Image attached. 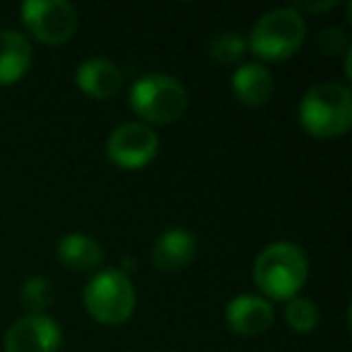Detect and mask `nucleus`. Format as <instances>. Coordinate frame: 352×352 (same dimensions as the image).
Listing matches in <instances>:
<instances>
[{
    "mask_svg": "<svg viewBox=\"0 0 352 352\" xmlns=\"http://www.w3.org/2000/svg\"><path fill=\"white\" fill-rule=\"evenodd\" d=\"M316 44H318V49H321L323 56H340L350 49L347 34L340 30V27H326V30H321L318 32Z\"/></svg>",
    "mask_w": 352,
    "mask_h": 352,
    "instance_id": "nucleus-18",
    "label": "nucleus"
},
{
    "mask_svg": "<svg viewBox=\"0 0 352 352\" xmlns=\"http://www.w3.org/2000/svg\"><path fill=\"white\" fill-rule=\"evenodd\" d=\"M285 321H287L289 331L294 333H311L316 331L318 321H321V311L318 304L307 297H292L285 307Z\"/></svg>",
    "mask_w": 352,
    "mask_h": 352,
    "instance_id": "nucleus-16",
    "label": "nucleus"
},
{
    "mask_svg": "<svg viewBox=\"0 0 352 352\" xmlns=\"http://www.w3.org/2000/svg\"><path fill=\"white\" fill-rule=\"evenodd\" d=\"M32 65V44L15 30H0V87L20 82Z\"/></svg>",
    "mask_w": 352,
    "mask_h": 352,
    "instance_id": "nucleus-13",
    "label": "nucleus"
},
{
    "mask_svg": "<svg viewBox=\"0 0 352 352\" xmlns=\"http://www.w3.org/2000/svg\"><path fill=\"white\" fill-rule=\"evenodd\" d=\"M232 92L246 107H263L273 97V75L263 63H241L232 75Z\"/></svg>",
    "mask_w": 352,
    "mask_h": 352,
    "instance_id": "nucleus-14",
    "label": "nucleus"
},
{
    "mask_svg": "<svg viewBox=\"0 0 352 352\" xmlns=\"http://www.w3.org/2000/svg\"><path fill=\"white\" fill-rule=\"evenodd\" d=\"M297 12H326L331 10V8H336V0H326V3H297V6H292Z\"/></svg>",
    "mask_w": 352,
    "mask_h": 352,
    "instance_id": "nucleus-19",
    "label": "nucleus"
},
{
    "mask_svg": "<svg viewBox=\"0 0 352 352\" xmlns=\"http://www.w3.org/2000/svg\"><path fill=\"white\" fill-rule=\"evenodd\" d=\"M131 109L147 126H166L186 113L188 92L166 73H147L131 87Z\"/></svg>",
    "mask_w": 352,
    "mask_h": 352,
    "instance_id": "nucleus-3",
    "label": "nucleus"
},
{
    "mask_svg": "<svg viewBox=\"0 0 352 352\" xmlns=\"http://www.w3.org/2000/svg\"><path fill=\"white\" fill-rule=\"evenodd\" d=\"M160 152V135L142 121H126L109 133L107 155L121 169H142Z\"/></svg>",
    "mask_w": 352,
    "mask_h": 352,
    "instance_id": "nucleus-7",
    "label": "nucleus"
},
{
    "mask_svg": "<svg viewBox=\"0 0 352 352\" xmlns=\"http://www.w3.org/2000/svg\"><path fill=\"white\" fill-rule=\"evenodd\" d=\"M75 85L92 99H111L121 92L123 73L113 60L92 56L75 68Z\"/></svg>",
    "mask_w": 352,
    "mask_h": 352,
    "instance_id": "nucleus-11",
    "label": "nucleus"
},
{
    "mask_svg": "<svg viewBox=\"0 0 352 352\" xmlns=\"http://www.w3.org/2000/svg\"><path fill=\"white\" fill-rule=\"evenodd\" d=\"M56 289L49 278L44 275H32L22 283L20 289V302L30 314H46V309L54 304Z\"/></svg>",
    "mask_w": 352,
    "mask_h": 352,
    "instance_id": "nucleus-15",
    "label": "nucleus"
},
{
    "mask_svg": "<svg viewBox=\"0 0 352 352\" xmlns=\"http://www.w3.org/2000/svg\"><path fill=\"white\" fill-rule=\"evenodd\" d=\"M307 22L302 12L294 8H275L256 20L251 34L246 36V46L251 54L263 60H287L304 44Z\"/></svg>",
    "mask_w": 352,
    "mask_h": 352,
    "instance_id": "nucleus-4",
    "label": "nucleus"
},
{
    "mask_svg": "<svg viewBox=\"0 0 352 352\" xmlns=\"http://www.w3.org/2000/svg\"><path fill=\"white\" fill-rule=\"evenodd\" d=\"M299 123L314 138H340L352 126V92L347 85L321 82L304 92L299 102Z\"/></svg>",
    "mask_w": 352,
    "mask_h": 352,
    "instance_id": "nucleus-2",
    "label": "nucleus"
},
{
    "mask_svg": "<svg viewBox=\"0 0 352 352\" xmlns=\"http://www.w3.org/2000/svg\"><path fill=\"white\" fill-rule=\"evenodd\" d=\"M309 278V258L304 249L292 241H273L254 261V283L263 297L289 302L297 297Z\"/></svg>",
    "mask_w": 352,
    "mask_h": 352,
    "instance_id": "nucleus-1",
    "label": "nucleus"
},
{
    "mask_svg": "<svg viewBox=\"0 0 352 352\" xmlns=\"http://www.w3.org/2000/svg\"><path fill=\"white\" fill-rule=\"evenodd\" d=\"M56 256L68 270L75 273H92L102 265L104 249L97 239L82 232H70L56 244Z\"/></svg>",
    "mask_w": 352,
    "mask_h": 352,
    "instance_id": "nucleus-12",
    "label": "nucleus"
},
{
    "mask_svg": "<svg viewBox=\"0 0 352 352\" xmlns=\"http://www.w3.org/2000/svg\"><path fill=\"white\" fill-rule=\"evenodd\" d=\"M225 321L232 333L244 338H254L265 333L275 321V309L265 297L256 294H239L230 299L225 309Z\"/></svg>",
    "mask_w": 352,
    "mask_h": 352,
    "instance_id": "nucleus-9",
    "label": "nucleus"
},
{
    "mask_svg": "<svg viewBox=\"0 0 352 352\" xmlns=\"http://www.w3.org/2000/svg\"><path fill=\"white\" fill-rule=\"evenodd\" d=\"M3 347L6 352H60L63 331L49 314H27L8 328Z\"/></svg>",
    "mask_w": 352,
    "mask_h": 352,
    "instance_id": "nucleus-8",
    "label": "nucleus"
},
{
    "mask_svg": "<svg viewBox=\"0 0 352 352\" xmlns=\"http://www.w3.org/2000/svg\"><path fill=\"white\" fill-rule=\"evenodd\" d=\"M196 236L186 227H169L152 246V265L162 273H179L196 258Z\"/></svg>",
    "mask_w": 352,
    "mask_h": 352,
    "instance_id": "nucleus-10",
    "label": "nucleus"
},
{
    "mask_svg": "<svg viewBox=\"0 0 352 352\" xmlns=\"http://www.w3.org/2000/svg\"><path fill=\"white\" fill-rule=\"evenodd\" d=\"M249 46H246V36L239 32H222L212 39L210 56L215 63L222 65H236L246 56Z\"/></svg>",
    "mask_w": 352,
    "mask_h": 352,
    "instance_id": "nucleus-17",
    "label": "nucleus"
},
{
    "mask_svg": "<svg viewBox=\"0 0 352 352\" xmlns=\"http://www.w3.org/2000/svg\"><path fill=\"white\" fill-rule=\"evenodd\" d=\"M22 25L36 41L60 46L78 30V10L68 0H27L20 8Z\"/></svg>",
    "mask_w": 352,
    "mask_h": 352,
    "instance_id": "nucleus-6",
    "label": "nucleus"
},
{
    "mask_svg": "<svg viewBox=\"0 0 352 352\" xmlns=\"http://www.w3.org/2000/svg\"><path fill=\"white\" fill-rule=\"evenodd\" d=\"M87 314L104 326H121L135 311V287L131 278L118 268H107L92 275L82 292Z\"/></svg>",
    "mask_w": 352,
    "mask_h": 352,
    "instance_id": "nucleus-5",
    "label": "nucleus"
}]
</instances>
